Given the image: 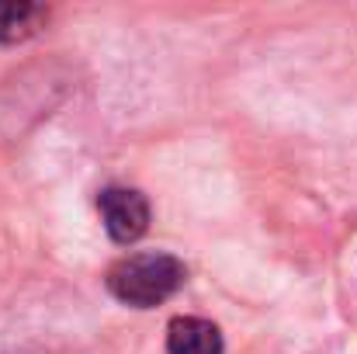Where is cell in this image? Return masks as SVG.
I'll return each instance as SVG.
<instances>
[{"mask_svg": "<svg viewBox=\"0 0 357 354\" xmlns=\"http://www.w3.org/2000/svg\"><path fill=\"white\" fill-rule=\"evenodd\" d=\"M167 354H222V334L212 320L174 316L167 327Z\"/></svg>", "mask_w": 357, "mask_h": 354, "instance_id": "cell-3", "label": "cell"}, {"mask_svg": "<svg viewBox=\"0 0 357 354\" xmlns=\"http://www.w3.org/2000/svg\"><path fill=\"white\" fill-rule=\"evenodd\" d=\"M188 281V267L174 253H128L108 271V292L132 306V309H153L167 302L181 285Z\"/></svg>", "mask_w": 357, "mask_h": 354, "instance_id": "cell-1", "label": "cell"}, {"mask_svg": "<svg viewBox=\"0 0 357 354\" xmlns=\"http://www.w3.org/2000/svg\"><path fill=\"white\" fill-rule=\"evenodd\" d=\"M105 230L115 243H135L149 230V202L135 188H105L98 198Z\"/></svg>", "mask_w": 357, "mask_h": 354, "instance_id": "cell-2", "label": "cell"}, {"mask_svg": "<svg viewBox=\"0 0 357 354\" xmlns=\"http://www.w3.org/2000/svg\"><path fill=\"white\" fill-rule=\"evenodd\" d=\"M49 10L28 0H0V42H24L42 31Z\"/></svg>", "mask_w": 357, "mask_h": 354, "instance_id": "cell-4", "label": "cell"}]
</instances>
